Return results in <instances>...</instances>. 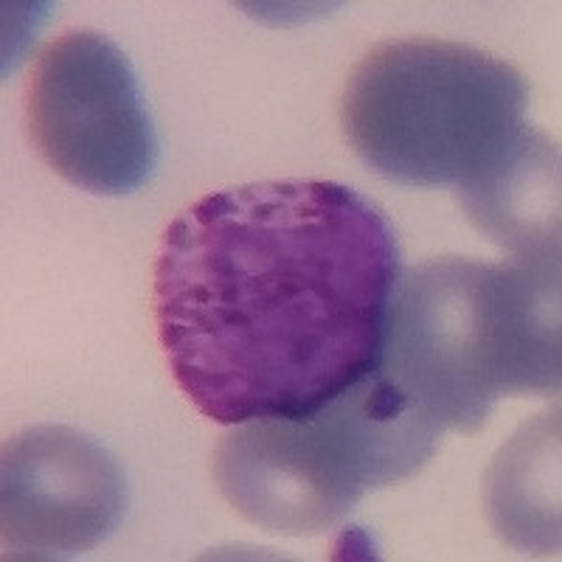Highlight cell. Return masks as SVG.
<instances>
[{"instance_id":"1","label":"cell","mask_w":562,"mask_h":562,"mask_svg":"<svg viewBox=\"0 0 562 562\" xmlns=\"http://www.w3.org/2000/svg\"><path fill=\"white\" fill-rule=\"evenodd\" d=\"M400 248L349 186L265 180L205 194L164 231L153 310L169 371L217 425L301 416L380 360Z\"/></svg>"},{"instance_id":"2","label":"cell","mask_w":562,"mask_h":562,"mask_svg":"<svg viewBox=\"0 0 562 562\" xmlns=\"http://www.w3.org/2000/svg\"><path fill=\"white\" fill-rule=\"evenodd\" d=\"M378 369L441 430L560 394V265L441 256L396 281Z\"/></svg>"},{"instance_id":"3","label":"cell","mask_w":562,"mask_h":562,"mask_svg":"<svg viewBox=\"0 0 562 562\" xmlns=\"http://www.w3.org/2000/svg\"><path fill=\"white\" fill-rule=\"evenodd\" d=\"M441 436L374 366L310 414L231 425L211 470L223 498L259 529L321 535L369 490L419 473Z\"/></svg>"},{"instance_id":"4","label":"cell","mask_w":562,"mask_h":562,"mask_svg":"<svg viewBox=\"0 0 562 562\" xmlns=\"http://www.w3.org/2000/svg\"><path fill=\"white\" fill-rule=\"evenodd\" d=\"M529 90L518 68L464 43L385 40L351 70L344 130L355 153L403 186L475 183L518 147Z\"/></svg>"},{"instance_id":"5","label":"cell","mask_w":562,"mask_h":562,"mask_svg":"<svg viewBox=\"0 0 562 562\" xmlns=\"http://www.w3.org/2000/svg\"><path fill=\"white\" fill-rule=\"evenodd\" d=\"M26 127L45 164L90 194H135L158 167V133L138 74L99 32H68L40 52Z\"/></svg>"},{"instance_id":"6","label":"cell","mask_w":562,"mask_h":562,"mask_svg":"<svg viewBox=\"0 0 562 562\" xmlns=\"http://www.w3.org/2000/svg\"><path fill=\"white\" fill-rule=\"evenodd\" d=\"M124 515V470L82 430L34 425L3 445V560H74L102 546Z\"/></svg>"},{"instance_id":"7","label":"cell","mask_w":562,"mask_h":562,"mask_svg":"<svg viewBox=\"0 0 562 562\" xmlns=\"http://www.w3.org/2000/svg\"><path fill=\"white\" fill-rule=\"evenodd\" d=\"M459 200L512 259L560 265V149L543 133L526 130L498 167L459 189Z\"/></svg>"},{"instance_id":"8","label":"cell","mask_w":562,"mask_h":562,"mask_svg":"<svg viewBox=\"0 0 562 562\" xmlns=\"http://www.w3.org/2000/svg\"><path fill=\"white\" fill-rule=\"evenodd\" d=\"M560 419L543 414L501 450L486 475L490 518L520 551L549 554L560 546Z\"/></svg>"}]
</instances>
